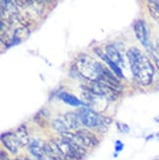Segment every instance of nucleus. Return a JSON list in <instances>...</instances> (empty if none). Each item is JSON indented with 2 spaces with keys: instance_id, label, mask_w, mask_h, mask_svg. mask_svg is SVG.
<instances>
[{
  "instance_id": "nucleus-1",
  "label": "nucleus",
  "mask_w": 159,
  "mask_h": 160,
  "mask_svg": "<svg viewBox=\"0 0 159 160\" xmlns=\"http://www.w3.org/2000/svg\"><path fill=\"white\" fill-rule=\"evenodd\" d=\"M131 70L137 82L142 86H148L152 82L154 68L149 59L136 47L130 48L127 52Z\"/></svg>"
},
{
  "instance_id": "nucleus-2",
  "label": "nucleus",
  "mask_w": 159,
  "mask_h": 160,
  "mask_svg": "<svg viewBox=\"0 0 159 160\" xmlns=\"http://www.w3.org/2000/svg\"><path fill=\"white\" fill-rule=\"evenodd\" d=\"M77 72L89 82H100L105 67L87 55H81L75 62Z\"/></svg>"
},
{
  "instance_id": "nucleus-3",
  "label": "nucleus",
  "mask_w": 159,
  "mask_h": 160,
  "mask_svg": "<svg viewBox=\"0 0 159 160\" xmlns=\"http://www.w3.org/2000/svg\"><path fill=\"white\" fill-rule=\"evenodd\" d=\"M78 116L81 124L87 128L96 129L100 132H106L108 126L111 123V120L107 117L102 116L101 114L95 112L88 106H84L78 111Z\"/></svg>"
},
{
  "instance_id": "nucleus-4",
  "label": "nucleus",
  "mask_w": 159,
  "mask_h": 160,
  "mask_svg": "<svg viewBox=\"0 0 159 160\" xmlns=\"http://www.w3.org/2000/svg\"><path fill=\"white\" fill-rule=\"evenodd\" d=\"M81 121L77 113H66L54 119L52 122L53 128L62 135L68 133L69 130L79 129Z\"/></svg>"
},
{
  "instance_id": "nucleus-5",
  "label": "nucleus",
  "mask_w": 159,
  "mask_h": 160,
  "mask_svg": "<svg viewBox=\"0 0 159 160\" xmlns=\"http://www.w3.org/2000/svg\"><path fill=\"white\" fill-rule=\"evenodd\" d=\"M74 140L84 148H94L98 144V140L95 135L88 130L79 129L76 133H72Z\"/></svg>"
},
{
  "instance_id": "nucleus-6",
  "label": "nucleus",
  "mask_w": 159,
  "mask_h": 160,
  "mask_svg": "<svg viewBox=\"0 0 159 160\" xmlns=\"http://www.w3.org/2000/svg\"><path fill=\"white\" fill-rule=\"evenodd\" d=\"M53 141L56 143V145L59 148V149L61 150V152L63 153V155L66 157L67 160H71V159L81 160L82 159V156L78 153V151L75 149V148L71 144V142H69L64 138L59 137Z\"/></svg>"
},
{
  "instance_id": "nucleus-7",
  "label": "nucleus",
  "mask_w": 159,
  "mask_h": 160,
  "mask_svg": "<svg viewBox=\"0 0 159 160\" xmlns=\"http://www.w3.org/2000/svg\"><path fill=\"white\" fill-rule=\"evenodd\" d=\"M135 32L137 38L141 41V43L147 48L148 51H152V45L150 43L149 37H148V32L146 23L142 20H139L135 24Z\"/></svg>"
},
{
  "instance_id": "nucleus-8",
  "label": "nucleus",
  "mask_w": 159,
  "mask_h": 160,
  "mask_svg": "<svg viewBox=\"0 0 159 160\" xmlns=\"http://www.w3.org/2000/svg\"><path fill=\"white\" fill-rule=\"evenodd\" d=\"M1 142L4 147L8 149L11 153H16L19 148V144L15 138L14 133H6L1 136Z\"/></svg>"
},
{
  "instance_id": "nucleus-9",
  "label": "nucleus",
  "mask_w": 159,
  "mask_h": 160,
  "mask_svg": "<svg viewBox=\"0 0 159 160\" xmlns=\"http://www.w3.org/2000/svg\"><path fill=\"white\" fill-rule=\"evenodd\" d=\"M29 150L31 153L38 159H43L44 157V143L38 140H32L29 142Z\"/></svg>"
},
{
  "instance_id": "nucleus-10",
  "label": "nucleus",
  "mask_w": 159,
  "mask_h": 160,
  "mask_svg": "<svg viewBox=\"0 0 159 160\" xmlns=\"http://www.w3.org/2000/svg\"><path fill=\"white\" fill-rule=\"evenodd\" d=\"M106 56L112 62H114L119 68H122L124 66V61H123L121 54L116 49V47L114 45L106 46Z\"/></svg>"
},
{
  "instance_id": "nucleus-11",
  "label": "nucleus",
  "mask_w": 159,
  "mask_h": 160,
  "mask_svg": "<svg viewBox=\"0 0 159 160\" xmlns=\"http://www.w3.org/2000/svg\"><path fill=\"white\" fill-rule=\"evenodd\" d=\"M14 135H15L17 142L19 144V148L25 147V145H27L30 142L29 134H27V128H26V126H24V125L19 127L16 132H14Z\"/></svg>"
},
{
  "instance_id": "nucleus-12",
  "label": "nucleus",
  "mask_w": 159,
  "mask_h": 160,
  "mask_svg": "<svg viewBox=\"0 0 159 160\" xmlns=\"http://www.w3.org/2000/svg\"><path fill=\"white\" fill-rule=\"evenodd\" d=\"M30 34V31L27 27H19L15 29V32H14V41L13 44H17L21 41L25 40Z\"/></svg>"
},
{
  "instance_id": "nucleus-13",
  "label": "nucleus",
  "mask_w": 159,
  "mask_h": 160,
  "mask_svg": "<svg viewBox=\"0 0 159 160\" xmlns=\"http://www.w3.org/2000/svg\"><path fill=\"white\" fill-rule=\"evenodd\" d=\"M95 52L97 53L99 56H100V58L101 59H103L104 60L106 63L108 64V66L110 67L113 70V72L115 73V75L117 76V77H119V78H123V73H122V70H121V68H119L118 66H117L114 62H112L111 60H110L106 55H104V54H102L101 53V51L100 50H98V48H96L95 49Z\"/></svg>"
},
{
  "instance_id": "nucleus-14",
  "label": "nucleus",
  "mask_w": 159,
  "mask_h": 160,
  "mask_svg": "<svg viewBox=\"0 0 159 160\" xmlns=\"http://www.w3.org/2000/svg\"><path fill=\"white\" fill-rule=\"evenodd\" d=\"M59 97L60 98L63 100L65 103L69 104V105H71V106H80L81 104H82V101L77 98L76 96H74L73 94H70V93H68V92H60L59 93Z\"/></svg>"
},
{
  "instance_id": "nucleus-15",
  "label": "nucleus",
  "mask_w": 159,
  "mask_h": 160,
  "mask_svg": "<svg viewBox=\"0 0 159 160\" xmlns=\"http://www.w3.org/2000/svg\"><path fill=\"white\" fill-rule=\"evenodd\" d=\"M147 7L151 17L159 24V1H148Z\"/></svg>"
},
{
  "instance_id": "nucleus-16",
  "label": "nucleus",
  "mask_w": 159,
  "mask_h": 160,
  "mask_svg": "<svg viewBox=\"0 0 159 160\" xmlns=\"http://www.w3.org/2000/svg\"><path fill=\"white\" fill-rule=\"evenodd\" d=\"M153 51V57L155 60V64H156V68L159 72V49L158 48H155V49L152 50Z\"/></svg>"
},
{
  "instance_id": "nucleus-17",
  "label": "nucleus",
  "mask_w": 159,
  "mask_h": 160,
  "mask_svg": "<svg viewBox=\"0 0 159 160\" xmlns=\"http://www.w3.org/2000/svg\"><path fill=\"white\" fill-rule=\"evenodd\" d=\"M123 148H124V144L121 142H119V141L116 142V151L117 152H119L120 150H122Z\"/></svg>"
},
{
  "instance_id": "nucleus-18",
  "label": "nucleus",
  "mask_w": 159,
  "mask_h": 160,
  "mask_svg": "<svg viewBox=\"0 0 159 160\" xmlns=\"http://www.w3.org/2000/svg\"><path fill=\"white\" fill-rule=\"evenodd\" d=\"M155 120H156L157 122H159V117H158V118H156V119H155Z\"/></svg>"
},
{
  "instance_id": "nucleus-19",
  "label": "nucleus",
  "mask_w": 159,
  "mask_h": 160,
  "mask_svg": "<svg viewBox=\"0 0 159 160\" xmlns=\"http://www.w3.org/2000/svg\"><path fill=\"white\" fill-rule=\"evenodd\" d=\"M14 160H21V159H14Z\"/></svg>"
}]
</instances>
